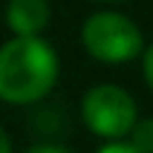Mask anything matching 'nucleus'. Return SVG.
Listing matches in <instances>:
<instances>
[{"label":"nucleus","instance_id":"nucleus-9","mask_svg":"<svg viewBox=\"0 0 153 153\" xmlns=\"http://www.w3.org/2000/svg\"><path fill=\"white\" fill-rule=\"evenodd\" d=\"M0 153H12V142H9V136H6L3 127H0Z\"/></svg>","mask_w":153,"mask_h":153},{"label":"nucleus","instance_id":"nucleus-2","mask_svg":"<svg viewBox=\"0 0 153 153\" xmlns=\"http://www.w3.org/2000/svg\"><path fill=\"white\" fill-rule=\"evenodd\" d=\"M84 49L101 64H124L145 52L139 26L121 12H95L81 26Z\"/></svg>","mask_w":153,"mask_h":153},{"label":"nucleus","instance_id":"nucleus-1","mask_svg":"<svg viewBox=\"0 0 153 153\" xmlns=\"http://www.w3.org/2000/svg\"><path fill=\"white\" fill-rule=\"evenodd\" d=\"M58 81V55L41 35H15L0 46V101L35 104Z\"/></svg>","mask_w":153,"mask_h":153},{"label":"nucleus","instance_id":"nucleus-5","mask_svg":"<svg viewBox=\"0 0 153 153\" xmlns=\"http://www.w3.org/2000/svg\"><path fill=\"white\" fill-rule=\"evenodd\" d=\"M127 139H130V145L139 147L142 153H153V119H139Z\"/></svg>","mask_w":153,"mask_h":153},{"label":"nucleus","instance_id":"nucleus-6","mask_svg":"<svg viewBox=\"0 0 153 153\" xmlns=\"http://www.w3.org/2000/svg\"><path fill=\"white\" fill-rule=\"evenodd\" d=\"M95 153H142V150H139V147H133L130 142H119V139H116V142H110V145L98 147Z\"/></svg>","mask_w":153,"mask_h":153},{"label":"nucleus","instance_id":"nucleus-3","mask_svg":"<svg viewBox=\"0 0 153 153\" xmlns=\"http://www.w3.org/2000/svg\"><path fill=\"white\" fill-rule=\"evenodd\" d=\"M81 119L95 136L116 142V139L130 136L139 116L136 101L127 90H121L119 84H98L87 90L84 101H81Z\"/></svg>","mask_w":153,"mask_h":153},{"label":"nucleus","instance_id":"nucleus-4","mask_svg":"<svg viewBox=\"0 0 153 153\" xmlns=\"http://www.w3.org/2000/svg\"><path fill=\"white\" fill-rule=\"evenodd\" d=\"M49 17V0H9L6 6V23L15 35H41Z\"/></svg>","mask_w":153,"mask_h":153},{"label":"nucleus","instance_id":"nucleus-8","mask_svg":"<svg viewBox=\"0 0 153 153\" xmlns=\"http://www.w3.org/2000/svg\"><path fill=\"white\" fill-rule=\"evenodd\" d=\"M26 153H72V150L58 147V145H41V147H32V150H26Z\"/></svg>","mask_w":153,"mask_h":153},{"label":"nucleus","instance_id":"nucleus-10","mask_svg":"<svg viewBox=\"0 0 153 153\" xmlns=\"http://www.w3.org/2000/svg\"><path fill=\"white\" fill-rule=\"evenodd\" d=\"M98 3H119V0H98Z\"/></svg>","mask_w":153,"mask_h":153},{"label":"nucleus","instance_id":"nucleus-7","mask_svg":"<svg viewBox=\"0 0 153 153\" xmlns=\"http://www.w3.org/2000/svg\"><path fill=\"white\" fill-rule=\"evenodd\" d=\"M142 69H145V81H147V87L153 90V43L147 46L145 52H142Z\"/></svg>","mask_w":153,"mask_h":153}]
</instances>
